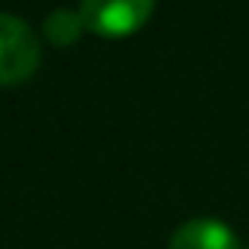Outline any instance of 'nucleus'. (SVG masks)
Returning a JSON list of instances; mask_svg holds the SVG:
<instances>
[{"instance_id":"nucleus-2","label":"nucleus","mask_w":249,"mask_h":249,"mask_svg":"<svg viewBox=\"0 0 249 249\" xmlns=\"http://www.w3.org/2000/svg\"><path fill=\"white\" fill-rule=\"evenodd\" d=\"M155 0H82L85 29L104 38H126L148 22Z\"/></svg>"},{"instance_id":"nucleus-1","label":"nucleus","mask_w":249,"mask_h":249,"mask_svg":"<svg viewBox=\"0 0 249 249\" xmlns=\"http://www.w3.org/2000/svg\"><path fill=\"white\" fill-rule=\"evenodd\" d=\"M41 67V41L25 19L0 13V85H22Z\"/></svg>"},{"instance_id":"nucleus-4","label":"nucleus","mask_w":249,"mask_h":249,"mask_svg":"<svg viewBox=\"0 0 249 249\" xmlns=\"http://www.w3.org/2000/svg\"><path fill=\"white\" fill-rule=\"evenodd\" d=\"M41 32H44V38H48L51 44H57V48H70V44L79 41V35L85 32V19H82L79 10H67V6H63V10L48 13Z\"/></svg>"},{"instance_id":"nucleus-3","label":"nucleus","mask_w":249,"mask_h":249,"mask_svg":"<svg viewBox=\"0 0 249 249\" xmlns=\"http://www.w3.org/2000/svg\"><path fill=\"white\" fill-rule=\"evenodd\" d=\"M167 249H240V240L224 221L193 218L174 231Z\"/></svg>"}]
</instances>
